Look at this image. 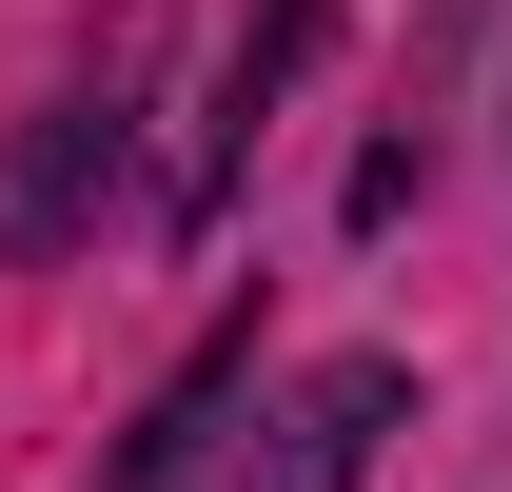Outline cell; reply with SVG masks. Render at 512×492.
<instances>
[{"label": "cell", "instance_id": "cell-3", "mask_svg": "<svg viewBox=\"0 0 512 492\" xmlns=\"http://www.w3.org/2000/svg\"><path fill=\"white\" fill-rule=\"evenodd\" d=\"M237 394H256V315H217V335L138 394V433H119V473H99V492H197V473H217V433H237Z\"/></svg>", "mask_w": 512, "mask_h": 492}, {"label": "cell", "instance_id": "cell-2", "mask_svg": "<svg viewBox=\"0 0 512 492\" xmlns=\"http://www.w3.org/2000/svg\"><path fill=\"white\" fill-rule=\"evenodd\" d=\"M394 414H414V355H316L296 394H276V433H256V473H237V492H355Z\"/></svg>", "mask_w": 512, "mask_h": 492}, {"label": "cell", "instance_id": "cell-1", "mask_svg": "<svg viewBox=\"0 0 512 492\" xmlns=\"http://www.w3.org/2000/svg\"><path fill=\"white\" fill-rule=\"evenodd\" d=\"M138 99H158V20H119V40H99V79H60V99L20 119V158H0V256H60L79 217H99Z\"/></svg>", "mask_w": 512, "mask_h": 492}]
</instances>
